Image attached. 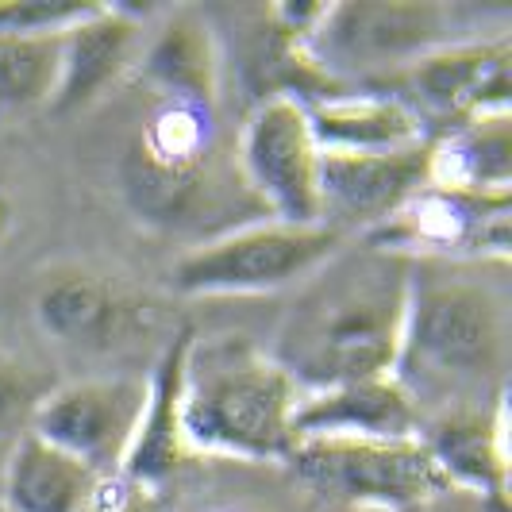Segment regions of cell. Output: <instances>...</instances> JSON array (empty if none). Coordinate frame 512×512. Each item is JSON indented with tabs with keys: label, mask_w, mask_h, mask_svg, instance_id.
<instances>
[{
	"label": "cell",
	"mask_w": 512,
	"mask_h": 512,
	"mask_svg": "<svg viewBox=\"0 0 512 512\" xmlns=\"http://www.w3.org/2000/svg\"><path fill=\"white\" fill-rule=\"evenodd\" d=\"M493 262H412L409 305L393 382L420 424L455 412H489L505 401L509 289Z\"/></svg>",
	"instance_id": "obj_1"
},
{
	"label": "cell",
	"mask_w": 512,
	"mask_h": 512,
	"mask_svg": "<svg viewBox=\"0 0 512 512\" xmlns=\"http://www.w3.org/2000/svg\"><path fill=\"white\" fill-rule=\"evenodd\" d=\"M409 266V258L359 243L339 247L308 274L266 351L297 393L393 374L409 305Z\"/></svg>",
	"instance_id": "obj_2"
},
{
	"label": "cell",
	"mask_w": 512,
	"mask_h": 512,
	"mask_svg": "<svg viewBox=\"0 0 512 512\" xmlns=\"http://www.w3.org/2000/svg\"><path fill=\"white\" fill-rule=\"evenodd\" d=\"M505 4L339 0L316 4L293 47L324 89H382L428 54L509 35Z\"/></svg>",
	"instance_id": "obj_3"
},
{
	"label": "cell",
	"mask_w": 512,
	"mask_h": 512,
	"mask_svg": "<svg viewBox=\"0 0 512 512\" xmlns=\"http://www.w3.org/2000/svg\"><path fill=\"white\" fill-rule=\"evenodd\" d=\"M297 385L247 335H189L181 359V447L239 462H285L293 451Z\"/></svg>",
	"instance_id": "obj_4"
},
{
	"label": "cell",
	"mask_w": 512,
	"mask_h": 512,
	"mask_svg": "<svg viewBox=\"0 0 512 512\" xmlns=\"http://www.w3.org/2000/svg\"><path fill=\"white\" fill-rule=\"evenodd\" d=\"M285 462L316 501L343 512H405L451 493L420 439H301Z\"/></svg>",
	"instance_id": "obj_5"
},
{
	"label": "cell",
	"mask_w": 512,
	"mask_h": 512,
	"mask_svg": "<svg viewBox=\"0 0 512 512\" xmlns=\"http://www.w3.org/2000/svg\"><path fill=\"white\" fill-rule=\"evenodd\" d=\"M343 247L324 224L255 220L216 235L174 266V289L185 297H251L305 282L316 266Z\"/></svg>",
	"instance_id": "obj_6"
},
{
	"label": "cell",
	"mask_w": 512,
	"mask_h": 512,
	"mask_svg": "<svg viewBox=\"0 0 512 512\" xmlns=\"http://www.w3.org/2000/svg\"><path fill=\"white\" fill-rule=\"evenodd\" d=\"M362 243L409 262H493L509 266L512 197H474L424 185Z\"/></svg>",
	"instance_id": "obj_7"
},
{
	"label": "cell",
	"mask_w": 512,
	"mask_h": 512,
	"mask_svg": "<svg viewBox=\"0 0 512 512\" xmlns=\"http://www.w3.org/2000/svg\"><path fill=\"white\" fill-rule=\"evenodd\" d=\"M239 170L266 220L320 224V147L297 97L270 93L239 131Z\"/></svg>",
	"instance_id": "obj_8"
},
{
	"label": "cell",
	"mask_w": 512,
	"mask_h": 512,
	"mask_svg": "<svg viewBox=\"0 0 512 512\" xmlns=\"http://www.w3.org/2000/svg\"><path fill=\"white\" fill-rule=\"evenodd\" d=\"M212 151V108L158 101L124 158V193L143 220L170 224L201 197Z\"/></svg>",
	"instance_id": "obj_9"
},
{
	"label": "cell",
	"mask_w": 512,
	"mask_h": 512,
	"mask_svg": "<svg viewBox=\"0 0 512 512\" xmlns=\"http://www.w3.org/2000/svg\"><path fill=\"white\" fill-rule=\"evenodd\" d=\"M147 409V378L104 374L58 385L39 401L31 436L85 462L97 478L116 474L139 436Z\"/></svg>",
	"instance_id": "obj_10"
},
{
	"label": "cell",
	"mask_w": 512,
	"mask_h": 512,
	"mask_svg": "<svg viewBox=\"0 0 512 512\" xmlns=\"http://www.w3.org/2000/svg\"><path fill=\"white\" fill-rule=\"evenodd\" d=\"M397 101L416 112L428 128H459L478 116L509 112L512 93V35L459 43L439 54H428L412 70L382 85Z\"/></svg>",
	"instance_id": "obj_11"
},
{
	"label": "cell",
	"mask_w": 512,
	"mask_h": 512,
	"mask_svg": "<svg viewBox=\"0 0 512 512\" xmlns=\"http://www.w3.org/2000/svg\"><path fill=\"white\" fill-rule=\"evenodd\" d=\"M428 143L378 154H320V224L347 235H370L428 185Z\"/></svg>",
	"instance_id": "obj_12"
},
{
	"label": "cell",
	"mask_w": 512,
	"mask_h": 512,
	"mask_svg": "<svg viewBox=\"0 0 512 512\" xmlns=\"http://www.w3.org/2000/svg\"><path fill=\"white\" fill-rule=\"evenodd\" d=\"M143 16L124 4H93L81 20L58 35V81L54 112H81L104 101L143 54Z\"/></svg>",
	"instance_id": "obj_13"
},
{
	"label": "cell",
	"mask_w": 512,
	"mask_h": 512,
	"mask_svg": "<svg viewBox=\"0 0 512 512\" xmlns=\"http://www.w3.org/2000/svg\"><path fill=\"white\" fill-rule=\"evenodd\" d=\"M31 312L47 339L85 355L116 351L139 320V305L97 274H58L43 282Z\"/></svg>",
	"instance_id": "obj_14"
},
{
	"label": "cell",
	"mask_w": 512,
	"mask_h": 512,
	"mask_svg": "<svg viewBox=\"0 0 512 512\" xmlns=\"http://www.w3.org/2000/svg\"><path fill=\"white\" fill-rule=\"evenodd\" d=\"M420 443L436 459L451 489H470L489 505L509 501V401L489 412L436 416L420 428Z\"/></svg>",
	"instance_id": "obj_15"
},
{
	"label": "cell",
	"mask_w": 512,
	"mask_h": 512,
	"mask_svg": "<svg viewBox=\"0 0 512 512\" xmlns=\"http://www.w3.org/2000/svg\"><path fill=\"white\" fill-rule=\"evenodd\" d=\"M420 412L389 378L301 393L293 436L301 439H420Z\"/></svg>",
	"instance_id": "obj_16"
},
{
	"label": "cell",
	"mask_w": 512,
	"mask_h": 512,
	"mask_svg": "<svg viewBox=\"0 0 512 512\" xmlns=\"http://www.w3.org/2000/svg\"><path fill=\"white\" fill-rule=\"evenodd\" d=\"M308 128L320 154H378L428 143L432 135L385 89H339L305 101Z\"/></svg>",
	"instance_id": "obj_17"
},
{
	"label": "cell",
	"mask_w": 512,
	"mask_h": 512,
	"mask_svg": "<svg viewBox=\"0 0 512 512\" xmlns=\"http://www.w3.org/2000/svg\"><path fill=\"white\" fill-rule=\"evenodd\" d=\"M135 70L143 74L158 101H189L212 108L220 89V51L205 16H197L193 8L170 12L166 24L151 35V43H143Z\"/></svg>",
	"instance_id": "obj_18"
},
{
	"label": "cell",
	"mask_w": 512,
	"mask_h": 512,
	"mask_svg": "<svg viewBox=\"0 0 512 512\" xmlns=\"http://www.w3.org/2000/svg\"><path fill=\"white\" fill-rule=\"evenodd\" d=\"M97 474L47 439H16L0 466V512H85Z\"/></svg>",
	"instance_id": "obj_19"
},
{
	"label": "cell",
	"mask_w": 512,
	"mask_h": 512,
	"mask_svg": "<svg viewBox=\"0 0 512 512\" xmlns=\"http://www.w3.org/2000/svg\"><path fill=\"white\" fill-rule=\"evenodd\" d=\"M428 185L474 193V197H509L512 185V116H478L459 128L432 135L428 147Z\"/></svg>",
	"instance_id": "obj_20"
},
{
	"label": "cell",
	"mask_w": 512,
	"mask_h": 512,
	"mask_svg": "<svg viewBox=\"0 0 512 512\" xmlns=\"http://www.w3.org/2000/svg\"><path fill=\"white\" fill-rule=\"evenodd\" d=\"M189 335L181 332L166 355L158 362L151 378H147V409H143V424H139V436L131 443L128 459H124V474L143 482V486L158 489L181 459V428H178V389H181V359H185V347H189Z\"/></svg>",
	"instance_id": "obj_21"
},
{
	"label": "cell",
	"mask_w": 512,
	"mask_h": 512,
	"mask_svg": "<svg viewBox=\"0 0 512 512\" xmlns=\"http://www.w3.org/2000/svg\"><path fill=\"white\" fill-rule=\"evenodd\" d=\"M58 35H0V108L51 104L58 81Z\"/></svg>",
	"instance_id": "obj_22"
},
{
	"label": "cell",
	"mask_w": 512,
	"mask_h": 512,
	"mask_svg": "<svg viewBox=\"0 0 512 512\" xmlns=\"http://www.w3.org/2000/svg\"><path fill=\"white\" fill-rule=\"evenodd\" d=\"M47 393L20 362L0 359V451L31 432V420Z\"/></svg>",
	"instance_id": "obj_23"
},
{
	"label": "cell",
	"mask_w": 512,
	"mask_h": 512,
	"mask_svg": "<svg viewBox=\"0 0 512 512\" xmlns=\"http://www.w3.org/2000/svg\"><path fill=\"white\" fill-rule=\"evenodd\" d=\"M97 0H0V35H54Z\"/></svg>",
	"instance_id": "obj_24"
},
{
	"label": "cell",
	"mask_w": 512,
	"mask_h": 512,
	"mask_svg": "<svg viewBox=\"0 0 512 512\" xmlns=\"http://www.w3.org/2000/svg\"><path fill=\"white\" fill-rule=\"evenodd\" d=\"M85 512H158V489L128 478L124 470L97 482Z\"/></svg>",
	"instance_id": "obj_25"
},
{
	"label": "cell",
	"mask_w": 512,
	"mask_h": 512,
	"mask_svg": "<svg viewBox=\"0 0 512 512\" xmlns=\"http://www.w3.org/2000/svg\"><path fill=\"white\" fill-rule=\"evenodd\" d=\"M8 235H12V205H8V197H4V189H0V251H4Z\"/></svg>",
	"instance_id": "obj_26"
},
{
	"label": "cell",
	"mask_w": 512,
	"mask_h": 512,
	"mask_svg": "<svg viewBox=\"0 0 512 512\" xmlns=\"http://www.w3.org/2000/svg\"><path fill=\"white\" fill-rule=\"evenodd\" d=\"M0 466H4V455H0Z\"/></svg>",
	"instance_id": "obj_27"
}]
</instances>
